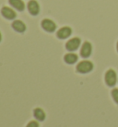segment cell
Wrapping results in <instances>:
<instances>
[{"instance_id": "2e32d148", "label": "cell", "mask_w": 118, "mask_h": 127, "mask_svg": "<svg viewBox=\"0 0 118 127\" xmlns=\"http://www.w3.org/2000/svg\"><path fill=\"white\" fill-rule=\"evenodd\" d=\"M117 51H118V43H117Z\"/></svg>"}, {"instance_id": "7a4b0ae2", "label": "cell", "mask_w": 118, "mask_h": 127, "mask_svg": "<svg viewBox=\"0 0 118 127\" xmlns=\"http://www.w3.org/2000/svg\"><path fill=\"white\" fill-rule=\"evenodd\" d=\"M41 25H42V28L48 32H53L56 31V22L50 19H44L42 20V22H41Z\"/></svg>"}, {"instance_id": "30bf717a", "label": "cell", "mask_w": 118, "mask_h": 127, "mask_svg": "<svg viewBox=\"0 0 118 127\" xmlns=\"http://www.w3.org/2000/svg\"><path fill=\"white\" fill-rule=\"evenodd\" d=\"M12 7L19 11H23L25 9V4L22 0H8Z\"/></svg>"}, {"instance_id": "3957f363", "label": "cell", "mask_w": 118, "mask_h": 127, "mask_svg": "<svg viewBox=\"0 0 118 127\" xmlns=\"http://www.w3.org/2000/svg\"><path fill=\"white\" fill-rule=\"evenodd\" d=\"M80 46V39L78 37H74V38L70 39L69 41H67L66 44V48L68 51H75L79 48Z\"/></svg>"}, {"instance_id": "5bb4252c", "label": "cell", "mask_w": 118, "mask_h": 127, "mask_svg": "<svg viewBox=\"0 0 118 127\" xmlns=\"http://www.w3.org/2000/svg\"><path fill=\"white\" fill-rule=\"evenodd\" d=\"M27 127H39V124H38V123H36V122H31V123L27 125Z\"/></svg>"}, {"instance_id": "8992f818", "label": "cell", "mask_w": 118, "mask_h": 127, "mask_svg": "<svg viewBox=\"0 0 118 127\" xmlns=\"http://www.w3.org/2000/svg\"><path fill=\"white\" fill-rule=\"evenodd\" d=\"M105 82L109 86H113L115 85L116 83V74L113 70H109V71L105 73Z\"/></svg>"}, {"instance_id": "6da1fadb", "label": "cell", "mask_w": 118, "mask_h": 127, "mask_svg": "<svg viewBox=\"0 0 118 127\" xmlns=\"http://www.w3.org/2000/svg\"><path fill=\"white\" fill-rule=\"evenodd\" d=\"M93 69V65L90 61L83 60L77 65V71L80 73H87Z\"/></svg>"}, {"instance_id": "9a60e30c", "label": "cell", "mask_w": 118, "mask_h": 127, "mask_svg": "<svg viewBox=\"0 0 118 127\" xmlns=\"http://www.w3.org/2000/svg\"><path fill=\"white\" fill-rule=\"evenodd\" d=\"M1 39H2V35H1V32H0V42H1Z\"/></svg>"}, {"instance_id": "5b68a950", "label": "cell", "mask_w": 118, "mask_h": 127, "mask_svg": "<svg viewBox=\"0 0 118 127\" xmlns=\"http://www.w3.org/2000/svg\"><path fill=\"white\" fill-rule=\"evenodd\" d=\"M1 14L5 19L7 20H14L16 18V12L9 7H3L1 9Z\"/></svg>"}, {"instance_id": "8fae6325", "label": "cell", "mask_w": 118, "mask_h": 127, "mask_svg": "<svg viewBox=\"0 0 118 127\" xmlns=\"http://www.w3.org/2000/svg\"><path fill=\"white\" fill-rule=\"evenodd\" d=\"M64 60L66 61V63L73 64V63H75V62H77V60H78V56L74 53H68V54H66V55H65V57H64Z\"/></svg>"}, {"instance_id": "ba28073f", "label": "cell", "mask_w": 118, "mask_h": 127, "mask_svg": "<svg viewBox=\"0 0 118 127\" xmlns=\"http://www.w3.org/2000/svg\"><path fill=\"white\" fill-rule=\"evenodd\" d=\"M91 50H92V47H91L90 43L85 42L83 45H82V46H81L80 55H81V57H83V58H88V57L90 56Z\"/></svg>"}, {"instance_id": "4fadbf2b", "label": "cell", "mask_w": 118, "mask_h": 127, "mask_svg": "<svg viewBox=\"0 0 118 127\" xmlns=\"http://www.w3.org/2000/svg\"><path fill=\"white\" fill-rule=\"evenodd\" d=\"M112 95H113V97L115 99V101L118 104V89H114L112 91Z\"/></svg>"}, {"instance_id": "52a82bcc", "label": "cell", "mask_w": 118, "mask_h": 127, "mask_svg": "<svg viewBox=\"0 0 118 127\" xmlns=\"http://www.w3.org/2000/svg\"><path fill=\"white\" fill-rule=\"evenodd\" d=\"M72 33V30L70 27H62L61 29H59L57 32H56V36L58 37L59 39H66L67 37H69Z\"/></svg>"}, {"instance_id": "277c9868", "label": "cell", "mask_w": 118, "mask_h": 127, "mask_svg": "<svg viewBox=\"0 0 118 127\" xmlns=\"http://www.w3.org/2000/svg\"><path fill=\"white\" fill-rule=\"evenodd\" d=\"M28 10L32 16H36L40 12V6L36 0H30L28 3Z\"/></svg>"}, {"instance_id": "9c48e42d", "label": "cell", "mask_w": 118, "mask_h": 127, "mask_svg": "<svg viewBox=\"0 0 118 127\" xmlns=\"http://www.w3.org/2000/svg\"><path fill=\"white\" fill-rule=\"evenodd\" d=\"M12 28L18 32H24L26 31V25L23 21L17 20L12 22Z\"/></svg>"}, {"instance_id": "7c38bea8", "label": "cell", "mask_w": 118, "mask_h": 127, "mask_svg": "<svg viewBox=\"0 0 118 127\" xmlns=\"http://www.w3.org/2000/svg\"><path fill=\"white\" fill-rule=\"evenodd\" d=\"M33 114H34L35 118L40 122H42L45 119V113L42 109H39V108L35 109L34 111H33Z\"/></svg>"}]
</instances>
